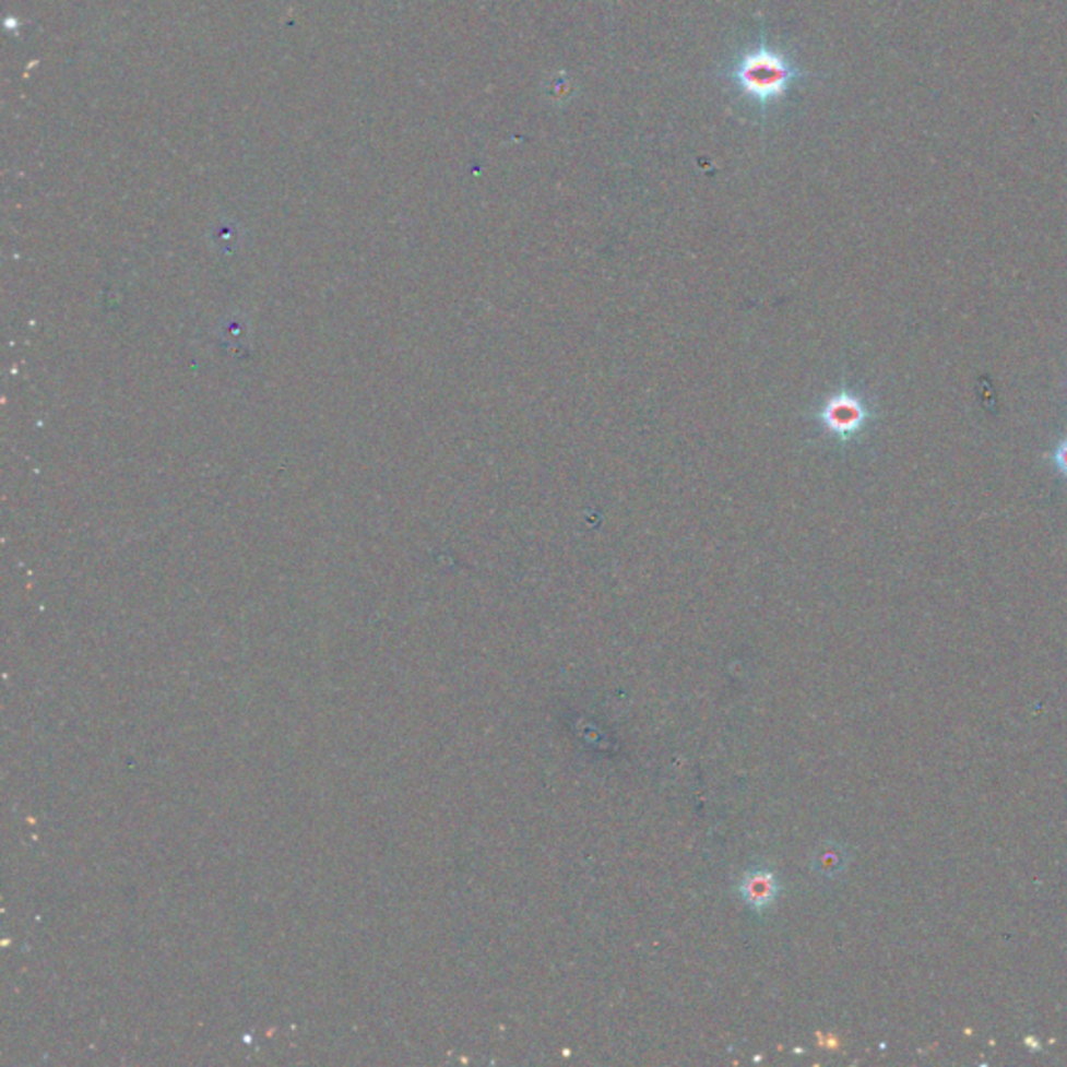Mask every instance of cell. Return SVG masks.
Instances as JSON below:
<instances>
[{
  "instance_id": "6da1fadb",
  "label": "cell",
  "mask_w": 1067,
  "mask_h": 1067,
  "mask_svg": "<svg viewBox=\"0 0 1067 1067\" xmlns=\"http://www.w3.org/2000/svg\"><path fill=\"white\" fill-rule=\"evenodd\" d=\"M730 78L745 96L766 107L768 103L782 98L791 91V84L807 78V73L796 69L784 55L761 45L736 61Z\"/></svg>"
},
{
  "instance_id": "7a4b0ae2",
  "label": "cell",
  "mask_w": 1067,
  "mask_h": 1067,
  "mask_svg": "<svg viewBox=\"0 0 1067 1067\" xmlns=\"http://www.w3.org/2000/svg\"><path fill=\"white\" fill-rule=\"evenodd\" d=\"M823 422L841 438H851L862 430L863 424L867 422V411L857 396L842 392L828 403V407L823 411Z\"/></svg>"
},
{
  "instance_id": "277c9868",
  "label": "cell",
  "mask_w": 1067,
  "mask_h": 1067,
  "mask_svg": "<svg viewBox=\"0 0 1067 1067\" xmlns=\"http://www.w3.org/2000/svg\"><path fill=\"white\" fill-rule=\"evenodd\" d=\"M1053 465L1062 476L1067 477V440H1064L1055 451H1053Z\"/></svg>"
},
{
  "instance_id": "3957f363",
  "label": "cell",
  "mask_w": 1067,
  "mask_h": 1067,
  "mask_svg": "<svg viewBox=\"0 0 1067 1067\" xmlns=\"http://www.w3.org/2000/svg\"><path fill=\"white\" fill-rule=\"evenodd\" d=\"M740 892H743V899L749 903L750 908L763 911V909L772 908L773 901L778 899L780 886H778V880H775L772 872L752 869L743 878Z\"/></svg>"
}]
</instances>
